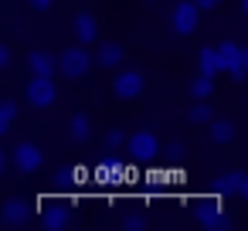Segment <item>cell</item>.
<instances>
[{
    "label": "cell",
    "mask_w": 248,
    "mask_h": 231,
    "mask_svg": "<svg viewBox=\"0 0 248 231\" xmlns=\"http://www.w3.org/2000/svg\"><path fill=\"white\" fill-rule=\"evenodd\" d=\"M197 72L201 75H217L221 68H217V55H214V48H201V55H197Z\"/></svg>",
    "instance_id": "obj_15"
},
{
    "label": "cell",
    "mask_w": 248,
    "mask_h": 231,
    "mask_svg": "<svg viewBox=\"0 0 248 231\" xmlns=\"http://www.w3.org/2000/svg\"><path fill=\"white\" fill-rule=\"evenodd\" d=\"M4 170H7V153L0 150V177H4Z\"/></svg>",
    "instance_id": "obj_23"
},
{
    "label": "cell",
    "mask_w": 248,
    "mask_h": 231,
    "mask_svg": "<svg viewBox=\"0 0 248 231\" xmlns=\"http://www.w3.org/2000/svg\"><path fill=\"white\" fill-rule=\"evenodd\" d=\"M197 24H201V11L190 4V0H180V4H173V11H170V31H173L177 38L194 34Z\"/></svg>",
    "instance_id": "obj_5"
},
{
    "label": "cell",
    "mask_w": 248,
    "mask_h": 231,
    "mask_svg": "<svg viewBox=\"0 0 248 231\" xmlns=\"http://www.w3.org/2000/svg\"><path fill=\"white\" fill-rule=\"evenodd\" d=\"M92 65H102V68H119V65H123V45H116V41L99 45V48H95V55H92Z\"/></svg>",
    "instance_id": "obj_9"
},
{
    "label": "cell",
    "mask_w": 248,
    "mask_h": 231,
    "mask_svg": "<svg viewBox=\"0 0 248 231\" xmlns=\"http://www.w3.org/2000/svg\"><path fill=\"white\" fill-rule=\"evenodd\" d=\"M7 163H11L17 173H24V177H34V173L45 167V146H41V143H34V139H21V143L11 150Z\"/></svg>",
    "instance_id": "obj_1"
},
{
    "label": "cell",
    "mask_w": 248,
    "mask_h": 231,
    "mask_svg": "<svg viewBox=\"0 0 248 231\" xmlns=\"http://www.w3.org/2000/svg\"><path fill=\"white\" fill-rule=\"evenodd\" d=\"M55 65L65 78H85L89 68H92V55H89V45H68L62 55H55Z\"/></svg>",
    "instance_id": "obj_2"
},
{
    "label": "cell",
    "mask_w": 248,
    "mask_h": 231,
    "mask_svg": "<svg viewBox=\"0 0 248 231\" xmlns=\"http://www.w3.org/2000/svg\"><path fill=\"white\" fill-rule=\"evenodd\" d=\"M11 62H14L11 45H4V41H0V72H7V68H11Z\"/></svg>",
    "instance_id": "obj_19"
},
{
    "label": "cell",
    "mask_w": 248,
    "mask_h": 231,
    "mask_svg": "<svg viewBox=\"0 0 248 231\" xmlns=\"http://www.w3.org/2000/svg\"><path fill=\"white\" fill-rule=\"evenodd\" d=\"M28 72H31V75H55V72H58L55 55H51V51H31V55H28Z\"/></svg>",
    "instance_id": "obj_10"
},
{
    "label": "cell",
    "mask_w": 248,
    "mask_h": 231,
    "mask_svg": "<svg viewBox=\"0 0 248 231\" xmlns=\"http://www.w3.org/2000/svg\"><path fill=\"white\" fill-rule=\"evenodd\" d=\"M51 4H55V0H28L31 11H51Z\"/></svg>",
    "instance_id": "obj_22"
},
{
    "label": "cell",
    "mask_w": 248,
    "mask_h": 231,
    "mask_svg": "<svg viewBox=\"0 0 248 231\" xmlns=\"http://www.w3.org/2000/svg\"><path fill=\"white\" fill-rule=\"evenodd\" d=\"M190 4H194L197 11H214V7L221 4V0H190Z\"/></svg>",
    "instance_id": "obj_21"
},
{
    "label": "cell",
    "mask_w": 248,
    "mask_h": 231,
    "mask_svg": "<svg viewBox=\"0 0 248 231\" xmlns=\"http://www.w3.org/2000/svg\"><path fill=\"white\" fill-rule=\"evenodd\" d=\"M14 123H17V106L0 95V136H7L14 129Z\"/></svg>",
    "instance_id": "obj_14"
},
{
    "label": "cell",
    "mask_w": 248,
    "mask_h": 231,
    "mask_svg": "<svg viewBox=\"0 0 248 231\" xmlns=\"http://www.w3.org/2000/svg\"><path fill=\"white\" fill-rule=\"evenodd\" d=\"M123 228H146V217H140V214H126V217H123Z\"/></svg>",
    "instance_id": "obj_20"
},
{
    "label": "cell",
    "mask_w": 248,
    "mask_h": 231,
    "mask_svg": "<svg viewBox=\"0 0 248 231\" xmlns=\"http://www.w3.org/2000/svg\"><path fill=\"white\" fill-rule=\"evenodd\" d=\"M211 89H214V78H211V75H201V72H197V75L190 78V95H194V99H207Z\"/></svg>",
    "instance_id": "obj_17"
},
{
    "label": "cell",
    "mask_w": 248,
    "mask_h": 231,
    "mask_svg": "<svg viewBox=\"0 0 248 231\" xmlns=\"http://www.w3.org/2000/svg\"><path fill=\"white\" fill-rule=\"evenodd\" d=\"M68 136H72L75 143H85V139L92 136V119H89L85 112H75V116L68 119Z\"/></svg>",
    "instance_id": "obj_12"
},
{
    "label": "cell",
    "mask_w": 248,
    "mask_h": 231,
    "mask_svg": "<svg viewBox=\"0 0 248 231\" xmlns=\"http://www.w3.org/2000/svg\"><path fill=\"white\" fill-rule=\"evenodd\" d=\"M214 119V109H211V102L207 99H197L194 106H190V123H197V126H207Z\"/></svg>",
    "instance_id": "obj_16"
},
{
    "label": "cell",
    "mask_w": 248,
    "mask_h": 231,
    "mask_svg": "<svg viewBox=\"0 0 248 231\" xmlns=\"http://www.w3.org/2000/svg\"><path fill=\"white\" fill-rule=\"evenodd\" d=\"M143 89H146V72H140V68H123V72L112 78V95H116L119 102L140 99Z\"/></svg>",
    "instance_id": "obj_4"
},
{
    "label": "cell",
    "mask_w": 248,
    "mask_h": 231,
    "mask_svg": "<svg viewBox=\"0 0 248 231\" xmlns=\"http://www.w3.org/2000/svg\"><path fill=\"white\" fill-rule=\"evenodd\" d=\"M224 75H228L231 82H238V85L248 78V51H245L238 41H234V51H231V58H228V68H224Z\"/></svg>",
    "instance_id": "obj_8"
},
{
    "label": "cell",
    "mask_w": 248,
    "mask_h": 231,
    "mask_svg": "<svg viewBox=\"0 0 248 231\" xmlns=\"http://www.w3.org/2000/svg\"><path fill=\"white\" fill-rule=\"evenodd\" d=\"M238 11H241V14H248V0H238Z\"/></svg>",
    "instance_id": "obj_24"
},
{
    "label": "cell",
    "mask_w": 248,
    "mask_h": 231,
    "mask_svg": "<svg viewBox=\"0 0 248 231\" xmlns=\"http://www.w3.org/2000/svg\"><path fill=\"white\" fill-rule=\"evenodd\" d=\"M31 200L28 197H7L4 204H0V224H7V228H24L31 224Z\"/></svg>",
    "instance_id": "obj_6"
},
{
    "label": "cell",
    "mask_w": 248,
    "mask_h": 231,
    "mask_svg": "<svg viewBox=\"0 0 248 231\" xmlns=\"http://www.w3.org/2000/svg\"><path fill=\"white\" fill-rule=\"evenodd\" d=\"M123 143H126V136H123V133H116V129H109V136H106L109 153H112V150H123Z\"/></svg>",
    "instance_id": "obj_18"
},
{
    "label": "cell",
    "mask_w": 248,
    "mask_h": 231,
    "mask_svg": "<svg viewBox=\"0 0 248 231\" xmlns=\"http://www.w3.org/2000/svg\"><path fill=\"white\" fill-rule=\"evenodd\" d=\"M221 190H224V194H234V197H245V194H248V177H245L241 170H231V173L221 177Z\"/></svg>",
    "instance_id": "obj_13"
},
{
    "label": "cell",
    "mask_w": 248,
    "mask_h": 231,
    "mask_svg": "<svg viewBox=\"0 0 248 231\" xmlns=\"http://www.w3.org/2000/svg\"><path fill=\"white\" fill-rule=\"evenodd\" d=\"M207 126H211V129H207L211 143H231V139L238 136V126H234L231 119H211Z\"/></svg>",
    "instance_id": "obj_11"
},
{
    "label": "cell",
    "mask_w": 248,
    "mask_h": 231,
    "mask_svg": "<svg viewBox=\"0 0 248 231\" xmlns=\"http://www.w3.org/2000/svg\"><path fill=\"white\" fill-rule=\"evenodd\" d=\"M55 99H58L55 75H28V82H24V102L31 109H51Z\"/></svg>",
    "instance_id": "obj_3"
},
{
    "label": "cell",
    "mask_w": 248,
    "mask_h": 231,
    "mask_svg": "<svg viewBox=\"0 0 248 231\" xmlns=\"http://www.w3.org/2000/svg\"><path fill=\"white\" fill-rule=\"evenodd\" d=\"M72 31H75V41L78 45H95L99 41V21L92 11H78L72 17Z\"/></svg>",
    "instance_id": "obj_7"
}]
</instances>
